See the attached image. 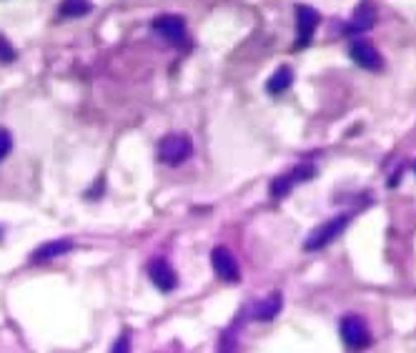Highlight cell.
I'll return each mask as SVG.
<instances>
[{"label": "cell", "instance_id": "cell-8", "mask_svg": "<svg viewBox=\"0 0 416 353\" xmlns=\"http://www.w3.org/2000/svg\"><path fill=\"white\" fill-rule=\"evenodd\" d=\"M316 25H319V13H316L311 6H298V11H296V30H298L296 48L306 46L308 40H311V35H314Z\"/></svg>", "mask_w": 416, "mask_h": 353}, {"label": "cell", "instance_id": "cell-11", "mask_svg": "<svg viewBox=\"0 0 416 353\" xmlns=\"http://www.w3.org/2000/svg\"><path fill=\"white\" fill-rule=\"evenodd\" d=\"M279 311H281V293H271L266 301H261V303L253 306V319L271 321L276 314H279Z\"/></svg>", "mask_w": 416, "mask_h": 353}, {"label": "cell", "instance_id": "cell-19", "mask_svg": "<svg viewBox=\"0 0 416 353\" xmlns=\"http://www.w3.org/2000/svg\"><path fill=\"white\" fill-rule=\"evenodd\" d=\"M0 236H3V228H0Z\"/></svg>", "mask_w": 416, "mask_h": 353}, {"label": "cell", "instance_id": "cell-2", "mask_svg": "<svg viewBox=\"0 0 416 353\" xmlns=\"http://www.w3.org/2000/svg\"><path fill=\"white\" fill-rule=\"evenodd\" d=\"M346 226H348V216L331 218V221H326L324 226L314 228V233L306 238L303 248H306V251H321V248H324V245H329L331 240H336L339 236L343 233V228H346Z\"/></svg>", "mask_w": 416, "mask_h": 353}, {"label": "cell", "instance_id": "cell-15", "mask_svg": "<svg viewBox=\"0 0 416 353\" xmlns=\"http://www.w3.org/2000/svg\"><path fill=\"white\" fill-rule=\"evenodd\" d=\"M239 351V343H236V333L234 330H223L221 341H218V351L216 353H236Z\"/></svg>", "mask_w": 416, "mask_h": 353}, {"label": "cell", "instance_id": "cell-5", "mask_svg": "<svg viewBox=\"0 0 416 353\" xmlns=\"http://www.w3.org/2000/svg\"><path fill=\"white\" fill-rule=\"evenodd\" d=\"M149 278H151V283L158 290H163V293H168V290H173L178 285L176 271H173L171 263L165 261V258H153V261L149 263Z\"/></svg>", "mask_w": 416, "mask_h": 353}, {"label": "cell", "instance_id": "cell-17", "mask_svg": "<svg viewBox=\"0 0 416 353\" xmlns=\"http://www.w3.org/2000/svg\"><path fill=\"white\" fill-rule=\"evenodd\" d=\"M13 58H15V51H13V48L8 46V40L0 38V60H6V63H11Z\"/></svg>", "mask_w": 416, "mask_h": 353}, {"label": "cell", "instance_id": "cell-7", "mask_svg": "<svg viewBox=\"0 0 416 353\" xmlns=\"http://www.w3.org/2000/svg\"><path fill=\"white\" fill-rule=\"evenodd\" d=\"M153 30L160 35V38H165L168 43H173V46L183 43V38H186V23H183V18H178V15L153 18Z\"/></svg>", "mask_w": 416, "mask_h": 353}, {"label": "cell", "instance_id": "cell-4", "mask_svg": "<svg viewBox=\"0 0 416 353\" xmlns=\"http://www.w3.org/2000/svg\"><path fill=\"white\" fill-rule=\"evenodd\" d=\"M339 330H341L343 343H346L348 348H353V351L369 346V326H366L359 316H346V319H341Z\"/></svg>", "mask_w": 416, "mask_h": 353}, {"label": "cell", "instance_id": "cell-13", "mask_svg": "<svg viewBox=\"0 0 416 353\" xmlns=\"http://www.w3.org/2000/svg\"><path fill=\"white\" fill-rule=\"evenodd\" d=\"M291 83H294V73H291V68H286L284 65V68H279L271 78H268L266 91L271 93V96H279V93H284Z\"/></svg>", "mask_w": 416, "mask_h": 353}, {"label": "cell", "instance_id": "cell-10", "mask_svg": "<svg viewBox=\"0 0 416 353\" xmlns=\"http://www.w3.org/2000/svg\"><path fill=\"white\" fill-rule=\"evenodd\" d=\"M70 248H73V240L70 238H58V240H48V243L38 245L33 251V256H30V261L33 263H40V261H51V258L61 256V253H68Z\"/></svg>", "mask_w": 416, "mask_h": 353}, {"label": "cell", "instance_id": "cell-1", "mask_svg": "<svg viewBox=\"0 0 416 353\" xmlns=\"http://www.w3.org/2000/svg\"><path fill=\"white\" fill-rule=\"evenodd\" d=\"M194 153V143L183 133H171L158 143V160L165 165H181L183 160H189Z\"/></svg>", "mask_w": 416, "mask_h": 353}, {"label": "cell", "instance_id": "cell-18", "mask_svg": "<svg viewBox=\"0 0 416 353\" xmlns=\"http://www.w3.org/2000/svg\"><path fill=\"white\" fill-rule=\"evenodd\" d=\"M111 353H131V341H128V336H120Z\"/></svg>", "mask_w": 416, "mask_h": 353}, {"label": "cell", "instance_id": "cell-6", "mask_svg": "<svg viewBox=\"0 0 416 353\" xmlns=\"http://www.w3.org/2000/svg\"><path fill=\"white\" fill-rule=\"evenodd\" d=\"M314 173H316L314 165H298V168H294V171L274 178V183H271V193H274V198L289 195V191L294 188L298 181H308V178H314Z\"/></svg>", "mask_w": 416, "mask_h": 353}, {"label": "cell", "instance_id": "cell-3", "mask_svg": "<svg viewBox=\"0 0 416 353\" xmlns=\"http://www.w3.org/2000/svg\"><path fill=\"white\" fill-rule=\"evenodd\" d=\"M211 266H213V271H216L218 278L226 281V283H236V281L241 278L239 261H236V256L228 251L226 245H216V248H213Z\"/></svg>", "mask_w": 416, "mask_h": 353}, {"label": "cell", "instance_id": "cell-9", "mask_svg": "<svg viewBox=\"0 0 416 353\" xmlns=\"http://www.w3.org/2000/svg\"><path fill=\"white\" fill-rule=\"evenodd\" d=\"M351 58H353V63L366 70L382 68V56H379L374 43H369V40H356L351 46Z\"/></svg>", "mask_w": 416, "mask_h": 353}, {"label": "cell", "instance_id": "cell-14", "mask_svg": "<svg viewBox=\"0 0 416 353\" xmlns=\"http://www.w3.org/2000/svg\"><path fill=\"white\" fill-rule=\"evenodd\" d=\"M91 0H63L61 3V13L68 18H80L86 15V13H91Z\"/></svg>", "mask_w": 416, "mask_h": 353}, {"label": "cell", "instance_id": "cell-12", "mask_svg": "<svg viewBox=\"0 0 416 353\" xmlns=\"http://www.w3.org/2000/svg\"><path fill=\"white\" fill-rule=\"evenodd\" d=\"M371 25H374V11H371V6H361L359 11H356V15H353V20L346 25V33H364V30H369Z\"/></svg>", "mask_w": 416, "mask_h": 353}, {"label": "cell", "instance_id": "cell-16", "mask_svg": "<svg viewBox=\"0 0 416 353\" xmlns=\"http://www.w3.org/2000/svg\"><path fill=\"white\" fill-rule=\"evenodd\" d=\"M11 148H13V138H11V133H8L6 128H0V160H3L8 153H11Z\"/></svg>", "mask_w": 416, "mask_h": 353}]
</instances>
